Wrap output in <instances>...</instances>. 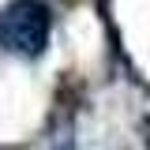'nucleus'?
<instances>
[{"label":"nucleus","mask_w":150,"mask_h":150,"mask_svg":"<svg viewBox=\"0 0 150 150\" xmlns=\"http://www.w3.org/2000/svg\"><path fill=\"white\" fill-rule=\"evenodd\" d=\"M49 34H53V15L45 0H8L0 8V49L34 60L45 53Z\"/></svg>","instance_id":"f257e3e1"}]
</instances>
